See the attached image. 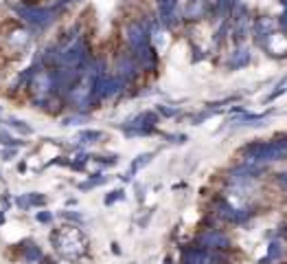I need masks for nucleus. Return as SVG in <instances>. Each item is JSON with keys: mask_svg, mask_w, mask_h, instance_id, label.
Instances as JSON below:
<instances>
[{"mask_svg": "<svg viewBox=\"0 0 287 264\" xmlns=\"http://www.w3.org/2000/svg\"><path fill=\"white\" fill-rule=\"evenodd\" d=\"M287 152L283 141H268V143H252L245 148V158L250 161H274Z\"/></svg>", "mask_w": 287, "mask_h": 264, "instance_id": "nucleus-1", "label": "nucleus"}, {"mask_svg": "<svg viewBox=\"0 0 287 264\" xmlns=\"http://www.w3.org/2000/svg\"><path fill=\"white\" fill-rule=\"evenodd\" d=\"M16 11L33 24H46L53 18V13H55V9H37V7H26V5L16 7Z\"/></svg>", "mask_w": 287, "mask_h": 264, "instance_id": "nucleus-2", "label": "nucleus"}, {"mask_svg": "<svg viewBox=\"0 0 287 264\" xmlns=\"http://www.w3.org/2000/svg\"><path fill=\"white\" fill-rule=\"evenodd\" d=\"M184 264H219L222 262V257L211 253L209 249H191L184 253Z\"/></svg>", "mask_w": 287, "mask_h": 264, "instance_id": "nucleus-3", "label": "nucleus"}, {"mask_svg": "<svg viewBox=\"0 0 287 264\" xmlns=\"http://www.w3.org/2000/svg\"><path fill=\"white\" fill-rule=\"evenodd\" d=\"M199 240H202V244H206L209 249H226L228 247V238L224 234H219V231H209V234H204Z\"/></svg>", "mask_w": 287, "mask_h": 264, "instance_id": "nucleus-4", "label": "nucleus"}, {"mask_svg": "<svg viewBox=\"0 0 287 264\" xmlns=\"http://www.w3.org/2000/svg\"><path fill=\"white\" fill-rule=\"evenodd\" d=\"M130 42L136 46V49H143V46L147 44V36H145V31H143V26H130Z\"/></svg>", "mask_w": 287, "mask_h": 264, "instance_id": "nucleus-5", "label": "nucleus"}, {"mask_svg": "<svg viewBox=\"0 0 287 264\" xmlns=\"http://www.w3.org/2000/svg\"><path fill=\"white\" fill-rule=\"evenodd\" d=\"M173 9H176V0H160V13H162L165 22L173 18Z\"/></svg>", "mask_w": 287, "mask_h": 264, "instance_id": "nucleus-6", "label": "nucleus"}, {"mask_svg": "<svg viewBox=\"0 0 287 264\" xmlns=\"http://www.w3.org/2000/svg\"><path fill=\"white\" fill-rule=\"evenodd\" d=\"M248 53H245V51H237V55L235 57H232V62H230V66H243V64H248Z\"/></svg>", "mask_w": 287, "mask_h": 264, "instance_id": "nucleus-7", "label": "nucleus"}, {"mask_svg": "<svg viewBox=\"0 0 287 264\" xmlns=\"http://www.w3.org/2000/svg\"><path fill=\"white\" fill-rule=\"evenodd\" d=\"M276 178H278V183H281V185H283V187L287 189V174H285V172H283V174H278Z\"/></svg>", "mask_w": 287, "mask_h": 264, "instance_id": "nucleus-8", "label": "nucleus"}]
</instances>
